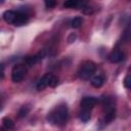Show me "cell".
<instances>
[{"instance_id": "obj_1", "label": "cell", "mask_w": 131, "mask_h": 131, "mask_svg": "<svg viewBox=\"0 0 131 131\" xmlns=\"http://www.w3.org/2000/svg\"><path fill=\"white\" fill-rule=\"evenodd\" d=\"M69 119V110L67 104L61 103L57 106H55L48 115H47V121L55 126H62L68 122Z\"/></svg>"}, {"instance_id": "obj_2", "label": "cell", "mask_w": 131, "mask_h": 131, "mask_svg": "<svg viewBox=\"0 0 131 131\" xmlns=\"http://www.w3.org/2000/svg\"><path fill=\"white\" fill-rule=\"evenodd\" d=\"M95 71H96V64L93 61L88 60V61H85L81 66V68L78 71V75H79V77L81 79L88 80L90 77L93 76V74L95 73Z\"/></svg>"}, {"instance_id": "obj_3", "label": "cell", "mask_w": 131, "mask_h": 131, "mask_svg": "<svg viewBox=\"0 0 131 131\" xmlns=\"http://www.w3.org/2000/svg\"><path fill=\"white\" fill-rule=\"evenodd\" d=\"M27 74V68L25 64L21 63H17L12 68L11 71V80L14 83H18L20 81H23V79L25 78Z\"/></svg>"}, {"instance_id": "obj_4", "label": "cell", "mask_w": 131, "mask_h": 131, "mask_svg": "<svg viewBox=\"0 0 131 131\" xmlns=\"http://www.w3.org/2000/svg\"><path fill=\"white\" fill-rule=\"evenodd\" d=\"M97 103V99L93 96H85L81 99L80 101V106L83 110H90L93 108L95 106V104Z\"/></svg>"}, {"instance_id": "obj_5", "label": "cell", "mask_w": 131, "mask_h": 131, "mask_svg": "<svg viewBox=\"0 0 131 131\" xmlns=\"http://www.w3.org/2000/svg\"><path fill=\"white\" fill-rule=\"evenodd\" d=\"M29 20V14L26 12V11H23V10H19V11H16V17H15V20L13 23L14 26H23L25 24H27Z\"/></svg>"}, {"instance_id": "obj_6", "label": "cell", "mask_w": 131, "mask_h": 131, "mask_svg": "<svg viewBox=\"0 0 131 131\" xmlns=\"http://www.w3.org/2000/svg\"><path fill=\"white\" fill-rule=\"evenodd\" d=\"M124 53L120 49H114L110 54H108V59L113 63H118L121 62L124 59Z\"/></svg>"}, {"instance_id": "obj_7", "label": "cell", "mask_w": 131, "mask_h": 131, "mask_svg": "<svg viewBox=\"0 0 131 131\" xmlns=\"http://www.w3.org/2000/svg\"><path fill=\"white\" fill-rule=\"evenodd\" d=\"M51 77H52V74H45L37 83V89L38 90H43L45 89L47 86H49V83H50V80H51Z\"/></svg>"}, {"instance_id": "obj_8", "label": "cell", "mask_w": 131, "mask_h": 131, "mask_svg": "<svg viewBox=\"0 0 131 131\" xmlns=\"http://www.w3.org/2000/svg\"><path fill=\"white\" fill-rule=\"evenodd\" d=\"M3 19L8 24H13L16 17V11L14 10H6L3 13Z\"/></svg>"}, {"instance_id": "obj_9", "label": "cell", "mask_w": 131, "mask_h": 131, "mask_svg": "<svg viewBox=\"0 0 131 131\" xmlns=\"http://www.w3.org/2000/svg\"><path fill=\"white\" fill-rule=\"evenodd\" d=\"M103 82H104V77L102 75H100V74L93 76L92 79H91V85L93 87H95V88L101 87L103 85Z\"/></svg>"}, {"instance_id": "obj_10", "label": "cell", "mask_w": 131, "mask_h": 131, "mask_svg": "<svg viewBox=\"0 0 131 131\" xmlns=\"http://www.w3.org/2000/svg\"><path fill=\"white\" fill-rule=\"evenodd\" d=\"M85 3L83 2H80V1H76V0H69V1H66L63 3V6L66 8H78V7H81L84 5Z\"/></svg>"}, {"instance_id": "obj_11", "label": "cell", "mask_w": 131, "mask_h": 131, "mask_svg": "<svg viewBox=\"0 0 131 131\" xmlns=\"http://www.w3.org/2000/svg\"><path fill=\"white\" fill-rule=\"evenodd\" d=\"M79 118L82 122H88L91 118V112L90 110H83L81 108L80 113H79Z\"/></svg>"}, {"instance_id": "obj_12", "label": "cell", "mask_w": 131, "mask_h": 131, "mask_svg": "<svg viewBox=\"0 0 131 131\" xmlns=\"http://www.w3.org/2000/svg\"><path fill=\"white\" fill-rule=\"evenodd\" d=\"M2 125H3V128H5L6 130H10L14 127L13 121L8 117H5V118L2 119Z\"/></svg>"}, {"instance_id": "obj_13", "label": "cell", "mask_w": 131, "mask_h": 131, "mask_svg": "<svg viewBox=\"0 0 131 131\" xmlns=\"http://www.w3.org/2000/svg\"><path fill=\"white\" fill-rule=\"evenodd\" d=\"M82 23H83L82 17H81V16H76V17H74V18L71 20V27L74 28V29H78V28L81 27Z\"/></svg>"}, {"instance_id": "obj_14", "label": "cell", "mask_w": 131, "mask_h": 131, "mask_svg": "<svg viewBox=\"0 0 131 131\" xmlns=\"http://www.w3.org/2000/svg\"><path fill=\"white\" fill-rule=\"evenodd\" d=\"M29 111H30L29 106H27V105L21 106L20 110H19V112H18V117H19V118H24V117H26V116L28 115Z\"/></svg>"}, {"instance_id": "obj_15", "label": "cell", "mask_w": 131, "mask_h": 131, "mask_svg": "<svg viewBox=\"0 0 131 131\" xmlns=\"http://www.w3.org/2000/svg\"><path fill=\"white\" fill-rule=\"evenodd\" d=\"M82 11H83V13H85V14H91V13H93V8H91L90 6L84 4V5L82 6Z\"/></svg>"}, {"instance_id": "obj_16", "label": "cell", "mask_w": 131, "mask_h": 131, "mask_svg": "<svg viewBox=\"0 0 131 131\" xmlns=\"http://www.w3.org/2000/svg\"><path fill=\"white\" fill-rule=\"evenodd\" d=\"M124 86L128 89H131V75L127 76L125 79H124Z\"/></svg>"}, {"instance_id": "obj_17", "label": "cell", "mask_w": 131, "mask_h": 131, "mask_svg": "<svg viewBox=\"0 0 131 131\" xmlns=\"http://www.w3.org/2000/svg\"><path fill=\"white\" fill-rule=\"evenodd\" d=\"M57 83H58L57 78H56L55 76H53V75H52L51 80H50V83H49V86H50V87H55V86L57 85Z\"/></svg>"}, {"instance_id": "obj_18", "label": "cell", "mask_w": 131, "mask_h": 131, "mask_svg": "<svg viewBox=\"0 0 131 131\" xmlns=\"http://www.w3.org/2000/svg\"><path fill=\"white\" fill-rule=\"evenodd\" d=\"M56 5V2L55 1H45V6H46V8H52V7H54Z\"/></svg>"}, {"instance_id": "obj_19", "label": "cell", "mask_w": 131, "mask_h": 131, "mask_svg": "<svg viewBox=\"0 0 131 131\" xmlns=\"http://www.w3.org/2000/svg\"><path fill=\"white\" fill-rule=\"evenodd\" d=\"M4 129H5V128H1V131H5Z\"/></svg>"}]
</instances>
